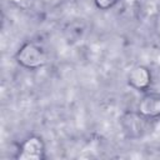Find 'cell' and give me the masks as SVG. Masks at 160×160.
<instances>
[{
  "mask_svg": "<svg viewBox=\"0 0 160 160\" xmlns=\"http://www.w3.org/2000/svg\"><path fill=\"white\" fill-rule=\"evenodd\" d=\"M16 62L28 70H38L46 65L48 54L45 49L35 41H25L15 54Z\"/></svg>",
  "mask_w": 160,
  "mask_h": 160,
  "instance_id": "cell-1",
  "label": "cell"
},
{
  "mask_svg": "<svg viewBox=\"0 0 160 160\" xmlns=\"http://www.w3.org/2000/svg\"><path fill=\"white\" fill-rule=\"evenodd\" d=\"M45 158L44 140L38 135L26 138L19 146L16 159L19 160H42Z\"/></svg>",
  "mask_w": 160,
  "mask_h": 160,
  "instance_id": "cell-2",
  "label": "cell"
},
{
  "mask_svg": "<svg viewBox=\"0 0 160 160\" xmlns=\"http://www.w3.org/2000/svg\"><path fill=\"white\" fill-rule=\"evenodd\" d=\"M128 84L136 91L146 92L152 82V74L151 70L145 65H136L130 69L128 72Z\"/></svg>",
  "mask_w": 160,
  "mask_h": 160,
  "instance_id": "cell-3",
  "label": "cell"
},
{
  "mask_svg": "<svg viewBox=\"0 0 160 160\" xmlns=\"http://www.w3.org/2000/svg\"><path fill=\"white\" fill-rule=\"evenodd\" d=\"M136 111L148 120L160 119V94L145 92L138 102Z\"/></svg>",
  "mask_w": 160,
  "mask_h": 160,
  "instance_id": "cell-4",
  "label": "cell"
},
{
  "mask_svg": "<svg viewBox=\"0 0 160 160\" xmlns=\"http://www.w3.org/2000/svg\"><path fill=\"white\" fill-rule=\"evenodd\" d=\"M146 121H149L146 118L140 115L138 111L135 112H126L121 119V125L125 131V134L129 138L136 139L140 138L145 130H146Z\"/></svg>",
  "mask_w": 160,
  "mask_h": 160,
  "instance_id": "cell-5",
  "label": "cell"
},
{
  "mask_svg": "<svg viewBox=\"0 0 160 160\" xmlns=\"http://www.w3.org/2000/svg\"><path fill=\"white\" fill-rule=\"evenodd\" d=\"M118 2H119V0H94L95 6L99 10H104V11L112 9Z\"/></svg>",
  "mask_w": 160,
  "mask_h": 160,
  "instance_id": "cell-6",
  "label": "cell"
},
{
  "mask_svg": "<svg viewBox=\"0 0 160 160\" xmlns=\"http://www.w3.org/2000/svg\"><path fill=\"white\" fill-rule=\"evenodd\" d=\"M14 4H21V2H24L25 0H11Z\"/></svg>",
  "mask_w": 160,
  "mask_h": 160,
  "instance_id": "cell-7",
  "label": "cell"
}]
</instances>
